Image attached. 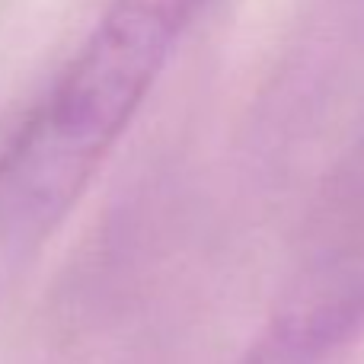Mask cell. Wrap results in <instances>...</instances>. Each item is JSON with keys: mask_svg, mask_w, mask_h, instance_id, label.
<instances>
[{"mask_svg": "<svg viewBox=\"0 0 364 364\" xmlns=\"http://www.w3.org/2000/svg\"><path fill=\"white\" fill-rule=\"evenodd\" d=\"M205 0H112L0 157V288L61 227Z\"/></svg>", "mask_w": 364, "mask_h": 364, "instance_id": "1", "label": "cell"}]
</instances>
